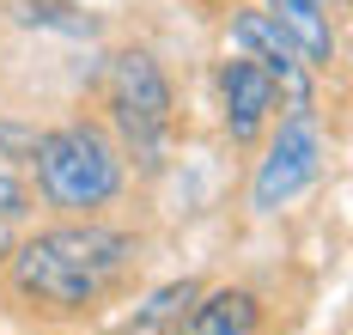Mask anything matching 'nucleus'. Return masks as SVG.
Instances as JSON below:
<instances>
[{
	"label": "nucleus",
	"instance_id": "8",
	"mask_svg": "<svg viewBox=\"0 0 353 335\" xmlns=\"http://www.w3.org/2000/svg\"><path fill=\"white\" fill-rule=\"evenodd\" d=\"M268 12H274V25H281L286 37L299 43L305 55H311V68H335V55H341V31H335V19H329V0H262Z\"/></svg>",
	"mask_w": 353,
	"mask_h": 335
},
{
	"label": "nucleus",
	"instance_id": "5",
	"mask_svg": "<svg viewBox=\"0 0 353 335\" xmlns=\"http://www.w3.org/2000/svg\"><path fill=\"white\" fill-rule=\"evenodd\" d=\"M225 43H232V55H250L262 74L281 85V104H317V68H311V55L274 25L268 6H232Z\"/></svg>",
	"mask_w": 353,
	"mask_h": 335
},
{
	"label": "nucleus",
	"instance_id": "3",
	"mask_svg": "<svg viewBox=\"0 0 353 335\" xmlns=\"http://www.w3.org/2000/svg\"><path fill=\"white\" fill-rule=\"evenodd\" d=\"M104 110L122 152L141 165H159V152L176 128V92L152 49H116L104 61Z\"/></svg>",
	"mask_w": 353,
	"mask_h": 335
},
{
	"label": "nucleus",
	"instance_id": "4",
	"mask_svg": "<svg viewBox=\"0 0 353 335\" xmlns=\"http://www.w3.org/2000/svg\"><path fill=\"white\" fill-rule=\"evenodd\" d=\"M323 171H329V141H323L317 104H281V116L268 122V147L256 159V177H250V207L281 214L305 189L323 183Z\"/></svg>",
	"mask_w": 353,
	"mask_h": 335
},
{
	"label": "nucleus",
	"instance_id": "11",
	"mask_svg": "<svg viewBox=\"0 0 353 335\" xmlns=\"http://www.w3.org/2000/svg\"><path fill=\"white\" fill-rule=\"evenodd\" d=\"M6 250H12V220L0 214V262H6Z\"/></svg>",
	"mask_w": 353,
	"mask_h": 335
},
{
	"label": "nucleus",
	"instance_id": "7",
	"mask_svg": "<svg viewBox=\"0 0 353 335\" xmlns=\"http://www.w3.org/2000/svg\"><path fill=\"white\" fill-rule=\"evenodd\" d=\"M171 335H262V298L250 287H213L171 317Z\"/></svg>",
	"mask_w": 353,
	"mask_h": 335
},
{
	"label": "nucleus",
	"instance_id": "9",
	"mask_svg": "<svg viewBox=\"0 0 353 335\" xmlns=\"http://www.w3.org/2000/svg\"><path fill=\"white\" fill-rule=\"evenodd\" d=\"M0 214H6V220H25V214H31V183H25V171L6 159V147H0Z\"/></svg>",
	"mask_w": 353,
	"mask_h": 335
},
{
	"label": "nucleus",
	"instance_id": "1",
	"mask_svg": "<svg viewBox=\"0 0 353 335\" xmlns=\"http://www.w3.org/2000/svg\"><path fill=\"white\" fill-rule=\"evenodd\" d=\"M141 268L134 232L104 225L98 214H68L31 238H12L6 281L37 317H92L98 305L122 293Z\"/></svg>",
	"mask_w": 353,
	"mask_h": 335
},
{
	"label": "nucleus",
	"instance_id": "2",
	"mask_svg": "<svg viewBox=\"0 0 353 335\" xmlns=\"http://www.w3.org/2000/svg\"><path fill=\"white\" fill-rule=\"evenodd\" d=\"M25 183L43 195V207L55 214H104L128 189V152L92 116H68L55 128H43L25 159Z\"/></svg>",
	"mask_w": 353,
	"mask_h": 335
},
{
	"label": "nucleus",
	"instance_id": "10",
	"mask_svg": "<svg viewBox=\"0 0 353 335\" xmlns=\"http://www.w3.org/2000/svg\"><path fill=\"white\" fill-rule=\"evenodd\" d=\"M189 298H195V287H189V281L165 287V293H159V298H152V305L141 311V317H134V329H159V323H171V317L183 311V305H189Z\"/></svg>",
	"mask_w": 353,
	"mask_h": 335
},
{
	"label": "nucleus",
	"instance_id": "6",
	"mask_svg": "<svg viewBox=\"0 0 353 335\" xmlns=\"http://www.w3.org/2000/svg\"><path fill=\"white\" fill-rule=\"evenodd\" d=\"M219 116H225L232 147H256L268 134V122L281 116V85L250 55H225L219 61Z\"/></svg>",
	"mask_w": 353,
	"mask_h": 335
}]
</instances>
